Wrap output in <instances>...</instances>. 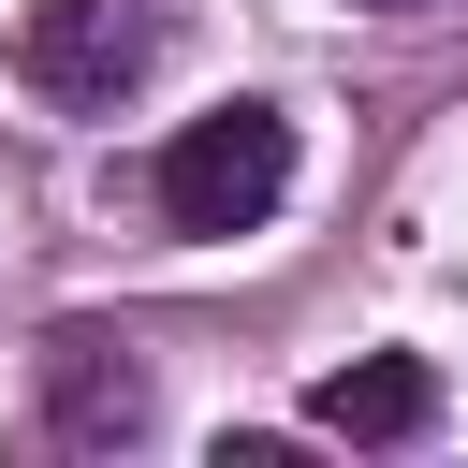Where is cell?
<instances>
[{"instance_id": "6da1fadb", "label": "cell", "mask_w": 468, "mask_h": 468, "mask_svg": "<svg viewBox=\"0 0 468 468\" xmlns=\"http://www.w3.org/2000/svg\"><path fill=\"white\" fill-rule=\"evenodd\" d=\"M146 190H161L176 234H263L278 190H292V117H278V102H219V117H190V132L161 146Z\"/></svg>"}, {"instance_id": "7a4b0ae2", "label": "cell", "mask_w": 468, "mask_h": 468, "mask_svg": "<svg viewBox=\"0 0 468 468\" xmlns=\"http://www.w3.org/2000/svg\"><path fill=\"white\" fill-rule=\"evenodd\" d=\"M161 44H176V0H29L15 15V73L73 117H117L161 73Z\"/></svg>"}, {"instance_id": "3957f363", "label": "cell", "mask_w": 468, "mask_h": 468, "mask_svg": "<svg viewBox=\"0 0 468 468\" xmlns=\"http://www.w3.org/2000/svg\"><path fill=\"white\" fill-rule=\"evenodd\" d=\"M44 439H73V453H117V439H146V366L117 351V336H44Z\"/></svg>"}, {"instance_id": "277c9868", "label": "cell", "mask_w": 468, "mask_h": 468, "mask_svg": "<svg viewBox=\"0 0 468 468\" xmlns=\"http://www.w3.org/2000/svg\"><path fill=\"white\" fill-rule=\"evenodd\" d=\"M307 424H322V439H424V424H439V366H424V351H351V366L307 395Z\"/></svg>"}, {"instance_id": "5b68a950", "label": "cell", "mask_w": 468, "mask_h": 468, "mask_svg": "<svg viewBox=\"0 0 468 468\" xmlns=\"http://www.w3.org/2000/svg\"><path fill=\"white\" fill-rule=\"evenodd\" d=\"M366 15H410V0H366Z\"/></svg>"}]
</instances>
